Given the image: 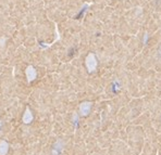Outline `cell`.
<instances>
[{
	"label": "cell",
	"mask_w": 161,
	"mask_h": 155,
	"mask_svg": "<svg viewBox=\"0 0 161 155\" xmlns=\"http://www.w3.org/2000/svg\"><path fill=\"white\" fill-rule=\"evenodd\" d=\"M86 67L88 72H94L97 67V59L95 57L94 53H89L86 57Z\"/></svg>",
	"instance_id": "6da1fadb"
},
{
	"label": "cell",
	"mask_w": 161,
	"mask_h": 155,
	"mask_svg": "<svg viewBox=\"0 0 161 155\" xmlns=\"http://www.w3.org/2000/svg\"><path fill=\"white\" fill-rule=\"evenodd\" d=\"M25 74H26V78H27V81L30 83V81H33L37 76V73H36V70L34 68V66L32 65H28L25 70Z\"/></svg>",
	"instance_id": "7a4b0ae2"
},
{
	"label": "cell",
	"mask_w": 161,
	"mask_h": 155,
	"mask_svg": "<svg viewBox=\"0 0 161 155\" xmlns=\"http://www.w3.org/2000/svg\"><path fill=\"white\" fill-rule=\"evenodd\" d=\"M63 148H64V142L61 139H59L54 144V149H52L51 155H60L61 152L63 151Z\"/></svg>",
	"instance_id": "3957f363"
},
{
	"label": "cell",
	"mask_w": 161,
	"mask_h": 155,
	"mask_svg": "<svg viewBox=\"0 0 161 155\" xmlns=\"http://www.w3.org/2000/svg\"><path fill=\"white\" fill-rule=\"evenodd\" d=\"M91 110V102H83L80 105V113L83 116H87Z\"/></svg>",
	"instance_id": "277c9868"
},
{
	"label": "cell",
	"mask_w": 161,
	"mask_h": 155,
	"mask_svg": "<svg viewBox=\"0 0 161 155\" xmlns=\"http://www.w3.org/2000/svg\"><path fill=\"white\" fill-rule=\"evenodd\" d=\"M33 121V114H32V112L28 108H26L25 112H24V115H23V123L24 124H30Z\"/></svg>",
	"instance_id": "5b68a950"
},
{
	"label": "cell",
	"mask_w": 161,
	"mask_h": 155,
	"mask_svg": "<svg viewBox=\"0 0 161 155\" xmlns=\"http://www.w3.org/2000/svg\"><path fill=\"white\" fill-rule=\"evenodd\" d=\"M8 151H9L8 142H6L4 140H1L0 141V155H7Z\"/></svg>",
	"instance_id": "8992f818"
},
{
	"label": "cell",
	"mask_w": 161,
	"mask_h": 155,
	"mask_svg": "<svg viewBox=\"0 0 161 155\" xmlns=\"http://www.w3.org/2000/svg\"><path fill=\"white\" fill-rule=\"evenodd\" d=\"M1 125H2V121H0V129H1Z\"/></svg>",
	"instance_id": "52a82bcc"
}]
</instances>
